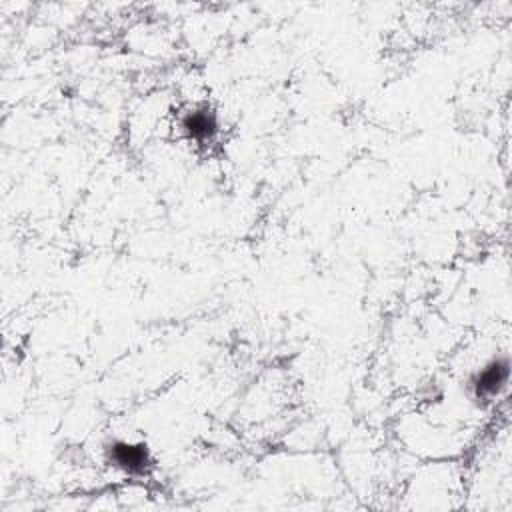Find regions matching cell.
<instances>
[{"instance_id":"cell-1","label":"cell","mask_w":512,"mask_h":512,"mask_svg":"<svg viewBox=\"0 0 512 512\" xmlns=\"http://www.w3.org/2000/svg\"><path fill=\"white\" fill-rule=\"evenodd\" d=\"M508 380H510V360L508 356H496L470 376L468 388L474 400L488 402L500 396Z\"/></svg>"},{"instance_id":"cell-2","label":"cell","mask_w":512,"mask_h":512,"mask_svg":"<svg viewBox=\"0 0 512 512\" xmlns=\"http://www.w3.org/2000/svg\"><path fill=\"white\" fill-rule=\"evenodd\" d=\"M108 462L128 476H142L152 466L150 450L144 442L114 440L106 446Z\"/></svg>"},{"instance_id":"cell-3","label":"cell","mask_w":512,"mask_h":512,"mask_svg":"<svg viewBox=\"0 0 512 512\" xmlns=\"http://www.w3.org/2000/svg\"><path fill=\"white\" fill-rule=\"evenodd\" d=\"M178 126L190 142L206 144L218 134V116L208 106H196L182 114Z\"/></svg>"}]
</instances>
